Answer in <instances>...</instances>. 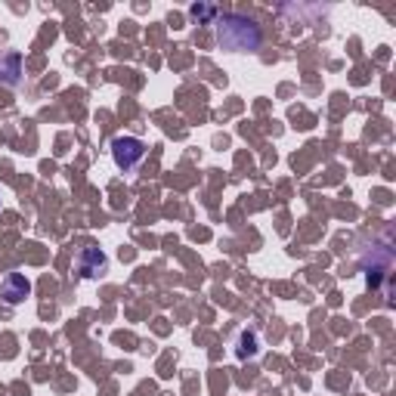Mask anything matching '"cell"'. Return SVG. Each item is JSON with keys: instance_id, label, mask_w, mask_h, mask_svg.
I'll return each mask as SVG.
<instances>
[{"instance_id": "obj_4", "label": "cell", "mask_w": 396, "mask_h": 396, "mask_svg": "<svg viewBox=\"0 0 396 396\" xmlns=\"http://www.w3.org/2000/svg\"><path fill=\"white\" fill-rule=\"evenodd\" d=\"M28 295H31V282L22 276V272H10V276L0 282V297H3L10 306L22 304Z\"/></svg>"}, {"instance_id": "obj_5", "label": "cell", "mask_w": 396, "mask_h": 396, "mask_svg": "<svg viewBox=\"0 0 396 396\" xmlns=\"http://www.w3.org/2000/svg\"><path fill=\"white\" fill-rule=\"evenodd\" d=\"M238 359H251L257 356V334L254 331H242V338H238Z\"/></svg>"}, {"instance_id": "obj_2", "label": "cell", "mask_w": 396, "mask_h": 396, "mask_svg": "<svg viewBox=\"0 0 396 396\" xmlns=\"http://www.w3.org/2000/svg\"><path fill=\"white\" fill-rule=\"evenodd\" d=\"M142 155H146V142L136 136H118L112 142V158L121 170H133L142 161Z\"/></svg>"}, {"instance_id": "obj_7", "label": "cell", "mask_w": 396, "mask_h": 396, "mask_svg": "<svg viewBox=\"0 0 396 396\" xmlns=\"http://www.w3.org/2000/svg\"><path fill=\"white\" fill-rule=\"evenodd\" d=\"M0 204H3V195H0Z\"/></svg>"}, {"instance_id": "obj_1", "label": "cell", "mask_w": 396, "mask_h": 396, "mask_svg": "<svg viewBox=\"0 0 396 396\" xmlns=\"http://www.w3.org/2000/svg\"><path fill=\"white\" fill-rule=\"evenodd\" d=\"M217 40H220L223 50L232 53H254L261 47V28H257L254 19H245L238 13H229L217 22Z\"/></svg>"}, {"instance_id": "obj_6", "label": "cell", "mask_w": 396, "mask_h": 396, "mask_svg": "<svg viewBox=\"0 0 396 396\" xmlns=\"http://www.w3.org/2000/svg\"><path fill=\"white\" fill-rule=\"evenodd\" d=\"M189 16H192L195 22H211V19L217 16V6H208V3H195V6H189Z\"/></svg>"}, {"instance_id": "obj_3", "label": "cell", "mask_w": 396, "mask_h": 396, "mask_svg": "<svg viewBox=\"0 0 396 396\" xmlns=\"http://www.w3.org/2000/svg\"><path fill=\"white\" fill-rule=\"evenodd\" d=\"M106 266H108V257L102 254V248H97V245H84L81 248V254H78V272L84 279H97L106 272Z\"/></svg>"}]
</instances>
